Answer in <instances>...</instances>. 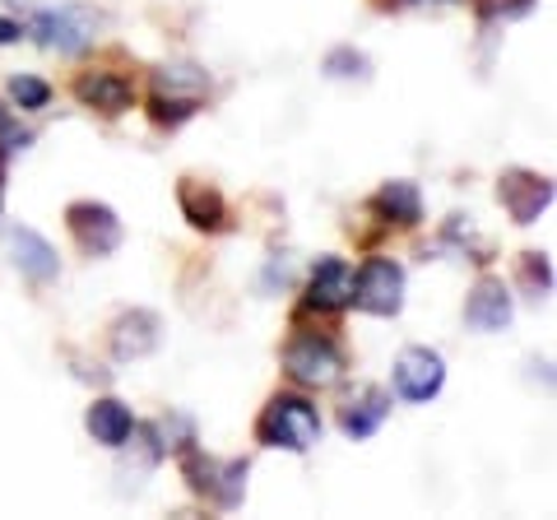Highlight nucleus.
<instances>
[{
	"label": "nucleus",
	"instance_id": "a878e982",
	"mask_svg": "<svg viewBox=\"0 0 557 520\" xmlns=\"http://www.w3.org/2000/svg\"><path fill=\"white\" fill-rule=\"evenodd\" d=\"M0 205H5V159H0Z\"/></svg>",
	"mask_w": 557,
	"mask_h": 520
},
{
	"label": "nucleus",
	"instance_id": "412c9836",
	"mask_svg": "<svg viewBox=\"0 0 557 520\" xmlns=\"http://www.w3.org/2000/svg\"><path fill=\"white\" fill-rule=\"evenodd\" d=\"M149 116L159 126H182L186 116H196V98H177V94H153L149 102Z\"/></svg>",
	"mask_w": 557,
	"mask_h": 520
},
{
	"label": "nucleus",
	"instance_id": "2eb2a0df",
	"mask_svg": "<svg viewBox=\"0 0 557 520\" xmlns=\"http://www.w3.org/2000/svg\"><path fill=\"white\" fill-rule=\"evenodd\" d=\"M386 413H391V391L362 386L354 400H348V409L339 413V428H344L354 442H368V437H376V428L386 423Z\"/></svg>",
	"mask_w": 557,
	"mask_h": 520
},
{
	"label": "nucleus",
	"instance_id": "dca6fc26",
	"mask_svg": "<svg viewBox=\"0 0 557 520\" xmlns=\"http://www.w3.org/2000/svg\"><path fill=\"white\" fill-rule=\"evenodd\" d=\"M177 200H182V214L196 223V228H205V233H219L223 223H228V205H223V196L214 186L196 182V177H186L177 186Z\"/></svg>",
	"mask_w": 557,
	"mask_h": 520
},
{
	"label": "nucleus",
	"instance_id": "9d476101",
	"mask_svg": "<svg viewBox=\"0 0 557 520\" xmlns=\"http://www.w3.org/2000/svg\"><path fill=\"white\" fill-rule=\"evenodd\" d=\"M516 317V307H511V288L493 280V274H483V280L474 284V293H469V302H465V321H469V331H479V335H497V331H507Z\"/></svg>",
	"mask_w": 557,
	"mask_h": 520
},
{
	"label": "nucleus",
	"instance_id": "4468645a",
	"mask_svg": "<svg viewBox=\"0 0 557 520\" xmlns=\"http://www.w3.org/2000/svg\"><path fill=\"white\" fill-rule=\"evenodd\" d=\"M75 98L84 102V108H94L102 116H116V112H126L135 108V89L121 75H108V71H89V75H79L75 79Z\"/></svg>",
	"mask_w": 557,
	"mask_h": 520
},
{
	"label": "nucleus",
	"instance_id": "1a4fd4ad",
	"mask_svg": "<svg viewBox=\"0 0 557 520\" xmlns=\"http://www.w3.org/2000/svg\"><path fill=\"white\" fill-rule=\"evenodd\" d=\"M5 242H10L14 270H20L28 284H57L61 280V256H57V247H51L42 233H33V228H24V223H14V228L5 233Z\"/></svg>",
	"mask_w": 557,
	"mask_h": 520
},
{
	"label": "nucleus",
	"instance_id": "423d86ee",
	"mask_svg": "<svg viewBox=\"0 0 557 520\" xmlns=\"http://www.w3.org/2000/svg\"><path fill=\"white\" fill-rule=\"evenodd\" d=\"M497 200H502V210L511 214V223L530 228V223H539V219L548 214V205H553V182L544 177V172L507 168V172L497 177Z\"/></svg>",
	"mask_w": 557,
	"mask_h": 520
},
{
	"label": "nucleus",
	"instance_id": "f257e3e1",
	"mask_svg": "<svg viewBox=\"0 0 557 520\" xmlns=\"http://www.w3.org/2000/svg\"><path fill=\"white\" fill-rule=\"evenodd\" d=\"M256 437L260 446H278V450H293L302 456L321 442V413L302 395H274L265 405V413L256 419Z\"/></svg>",
	"mask_w": 557,
	"mask_h": 520
},
{
	"label": "nucleus",
	"instance_id": "6e6552de",
	"mask_svg": "<svg viewBox=\"0 0 557 520\" xmlns=\"http://www.w3.org/2000/svg\"><path fill=\"white\" fill-rule=\"evenodd\" d=\"M446 386V362L442 354H432L423 349V344H413V349H405L395 358V391H399V400H409V405H428V400H437Z\"/></svg>",
	"mask_w": 557,
	"mask_h": 520
},
{
	"label": "nucleus",
	"instance_id": "393cba45",
	"mask_svg": "<svg viewBox=\"0 0 557 520\" xmlns=\"http://www.w3.org/2000/svg\"><path fill=\"white\" fill-rule=\"evenodd\" d=\"M14 38H20V24H14V20H0V47L14 42Z\"/></svg>",
	"mask_w": 557,
	"mask_h": 520
},
{
	"label": "nucleus",
	"instance_id": "f3484780",
	"mask_svg": "<svg viewBox=\"0 0 557 520\" xmlns=\"http://www.w3.org/2000/svg\"><path fill=\"white\" fill-rule=\"evenodd\" d=\"M372 210L386 219V223H399V228H413L418 219H423V196H418V186L413 182H405V177H395V182H386L372 196Z\"/></svg>",
	"mask_w": 557,
	"mask_h": 520
},
{
	"label": "nucleus",
	"instance_id": "a211bd4d",
	"mask_svg": "<svg viewBox=\"0 0 557 520\" xmlns=\"http://www.w3.org/2000/svg\"><path fill=\"white\" fill-rule=\"evenodd\" d=\"M520 284L530 288V298H548L553 293V265L544 251H525L520 256Z\"/></svg>",
	"mask_w": 557,
	"mask_h": 520
},
{
	"label": "nucleus",
	"instance_id": "0eeeda50",
	"mask_svg": "<svg viewBox=\"0 0 557 520\" xmlns=\"http://www.w3.org/2000/svg\"><path fill=\"white\" fill-rule=\"evenodd\" d=\"M94 28H98V14L89 5H61V10H42L33 20V38H38L47 51H65L75 57L94 42Z\"/></svg>",
	"mask_w": 557,
	"mask_h": 520
},
{
	"label": "nucleus",
	"instance_id": "39448f33",
	"mask_svg": "<svg viewBox=\"0 0 557 520\" xmlns=\"http://www.w3.org/2000/svg\"><path fill=\"white\" fill-rule=\"evenodd\" d=\"M65 228L70 237L79 242V251L84 256H112L121 247V237H126V228H121V219L112 205H102V200H75L65 210Z\"/></svg>",
	"mask_w": 557,
	"mask_h": 520
},
{
	"label": "nucleus",
	"instance_id": "6ab92c4d",
	"mask_svg": "<svg viewBox=\"0 0 557 520\" xmlns=\"http://www.w3.org/2000/svg\"><path fill=\"white\" fill-rule=\"evenodd\" d=\"M205 71H196V65H163L159 71V94H190V98H200L205 94Z\"/></svg>",
	"mask_w": 557,
	"mask_h": 520
},
{
	"label": "nucleus",
	"instance_id": "4be33fe9",
	"mask_svg": "<svg viewBox=\"0 0 557 520\" xmlns=\"http://www.w3.org/2000/svg\"><path fill=\"white\" fill-rule=\"evenodd\" d=\"M10 98L20 102L24 112H42L47 102H51V84L33 79V75H14V79H10Z\"/></svg>",
	"mask_w": 557,
	"mask_h": 520
},
{
	"label": "nucleus",
	"instance_id": "aec40b11",
	"mask_svg": "<svg viewBox=\"0 0 557 520\" xmlns=\"http://www.w3.org/2000/svg\"><path fill=\"white\" fill-rule=\"evenodd\" d=\"M325 75H330V79H368L372 65H368V57H362V51L335 47V51L325 57Z\"/></svg>",
	"mask_w": 557,
	"mask_h": 520
},
{
	"label": "nucleus",
	"instance_id": "9b49d317",
	"mask_svg": "<svg viewBox=\"0 0 557 520\" xmlns=\"http://www.w3.org/2000/svg\"><path fill=\"white\" fill-rule=\"evenodd\" d=\"M163 339V321L153 311L135 307V311H121L112 321V358L116 362H135V358H149Z\"/></svg>",
	"mask_w": 557,
	"mask_h": 520
},
{
	"label": "nucleus",
	"instance_id": "7ed1b4c3",
	"mask_svg": "<svg viewBox=\"0 0 557 520\" xmlns=\"http://www.w3.org/2000/svg\"><path fill=\"white\" fill-rule=\"evenodd\" d=\"M284 372L298 381V386H335V381L344 376V354H339V344L330 339V335H317V331H302V335H293L288 339V349H284Z\"/></svg>",
	"mask_w": 557,
	"mask_h": 520
},
{
	"label": "nucleus",
	"instance_id": "b1692460",
	"mask_svg": "<svg viewBox=\"0 0 557 520\" xmlns=\"http://www.w3.org/2000/svg\"><path fill=\"white\" fill-rule=\"evenodd\" d=\"M24 145H28V131H20V121L0 108V159H10V153L24 149Z\"/></svg>",
	"mask_w": 557,
	"mask_h": 520
},
{
	"label": "nucleus",
	"instance_id": "5701e85b",
	"mask_svg": "<svg viewBox=\"0 0 557 520\" xmlns=\"http://www.w3.org/2000/svg\"><path fill=\"white\" fill-rule=\"evenodd\" d=\"M534 10V0H479L483 20H525Z\"/></svg>",
	"mask_w": 557,
	"mask_h": 520
},
{
	"label": "nucleus",
	"instance_id": "f8f14e48",
	"mask_svg": "<svg viewBox=\"0 0 557 520\" xmlns=\"http://www.w3.org/2000/svg\"><path fill=\"white\" fill-rule=\"evenodd\" d=\"M348 298H354V270H348L339 256H321L317 270H311V284H307V307L344 311Z\"/></svg>",
	"mask_w": 557,
	"mask_h": 520
},
{
	"label": "nucleus",
	"instance_id": "20e7f679",
	"mask_svg": "<svg viewBox=\"0 0 557 520\" xmlns=\"http://www.w3.org/2000/svg\"><path fill=\"white\" fill-rule=\"evenodd\" d=\"M348 302L358 311H368V317H399V307H405V270L386 256H372L368 265L358 270L354 298Z\"/></svg>",
	"mask_w": 557,
	"mask_h": 520
},
{
	"label": "nucleus",
	"instance_id": "f03ea898",
	"mask_svg": "<svg viewBox=\"0 0 557 520\" xmlns=\"http://www.w3.org/2000/svg\"><path fill=\"white\" fill-rule=\"evenodd\" d=\"M182 470L190 479V488L205 493L223 511L242 507V497H247V470H251L247 460H214V456H200L196 446H186L182 450Z\"/></svg>",
	"mask_w": 557,
	"mask_h": 520
},
{
	"label": "nucleus",
	"instance_id": "ddd939ff",
	"mask_svg": "<svg viewBox=\"0 0 557 520\" xmlns=\"http://www.w3.org/2000/svg\"><path fill=\"white\" fill-rule=\"evenodd\" d=\"M84 428H89V437L98 446H108V450H121L131 442V432H135V413L126 400H116V395H102V400L89 405V413H84Z\"/></svg>",
	"mask_w": 557,
	"mask_h": 520
}]
</instances>
